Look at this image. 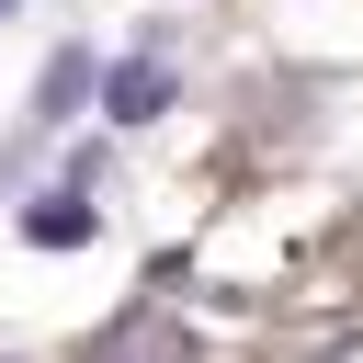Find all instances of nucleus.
Wrapping results in <instances>:
<instances>
[{"label":"nucleus","mask_w":363,"mask_h":363,"mask_svg":"<svg viewBox=\"0 0 363 363\" xmlns=\"http://www.w3.org/2000/svg\"><path fill=\"white\" fill-rule=\"evenodd\" d=\"M170 102H182V68H170V57H125V68L102 79V113H113V125H159Z\"/></svg>","instance_id":"1"},{"label":"nucleus","mask_w":363,"mask_h":363,"mask_svg":"<svg viewBox=\"0 0 363 363\" xmlns=\"http://www.w3.org/2000/svg\"><path fill=\"white\" fill-rule=\"evenodd\" d=\"M91 227H102L91 193H45V204H23V238H34V250H79Z\"/></svg>","instance_id":"2"},{"label":"nucleus","mask_w":363,"mask_h":363,"mask_svg":"<svg viewBox=\"0 0 363 363\" xmlns=\"http://www.w3.org/2000/svg\"><path fill=\"white\" fill-rule=\"evenodd\" d=\"M102 363H182V340H170L159 318H136V329H113V340H102Z\"/></svg>","instance_id":"3"},{"label":"nucleus","mask_w":363,"mask_h":363,"mask_svg":"<svg viewBox=\"0 0 363 363\" xmlns=\"http://www.w3.org/2000/svg\"><path fill=\"white\" fill-rule=\"evenodd\" d=\"M0 11H11V0H0Z\"/></svg>","instance_id":"5"},{"label":"nucleus","mask_w":363,"mask_h":363,"mask_svg":"<svg viewBox=\"0 0 363 363\" xmlns=\"http://www.w3.org/2000/svg\"><path fill=\"white\" fill-rule=\"evenodd\" d=\"M79 91H91V57H79V45H68V57H57V68H45V113H68V102H79Z\"/></svg>","instance_id":"4"}]
</instances>
